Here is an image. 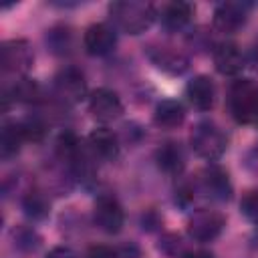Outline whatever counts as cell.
Wrapping results in <instances>:
<instances>
[{"label": "cell", "mask_w": 258, "mask_h": 258, "mask_svg": "<svg viewBox=\"0 0 258 258\" xmlns=\"http://www.w3.org/2000/svg\"><path fill=\"white\" fill-rule=\"evenodd\" d=\"M109 14L121 30L129 34H139V32H145L153 24L157 10L151 2L119 0V2L109 4Z\"/></svg>", "instance_id": "6da1fadb"}, {"label": "cell", "mask_w": 258, "mask_h": 258, "mask_svg": "<svg viewBox=\"0 0 258 258\" xmlns=\"http://www.w3.org/2000/svg\"><path fill=\"white\" fill-rule=\"evenodd\" d=\"M228 109L236 123L250 125L258 121V83L238 79L228 91Z\"/></svg>", "instance_id": "7a4b0ae2"}, {"label": "cell", "mask_w": 258, "mask_h": 258, "mask_svg": "<svg viewBox=\"0 0 258 258\" xmlns=\"http://www.w3.org/2000/svg\"><path fill=\"white\" fill-rule=\"evenodd\" d=\"M189 145H191L194 153L200 155L202 159L216 161L224 155V151L228 147V139L216 123L204 121L194 127V131L189 135Z\"/></svg>", "instance_id": "3957f363"}, {"label": "cell", "mask_w": 258, "mask_h": 258, "mask_svg": "<svg viewBox=\"0 0 258 258\" xmlns=\"http://www.w3.org/2000/svg\"><path fill=\"white\" fill-rule=\"evenodd\" d=\"M226 226V218L222 212L218 210H210V208H202L198 212H194L187 220V234L196 240V242H212L214 238L220 236V232Z\"/></svg>", "instance_id": "277c9868"}, {"label": "cell", "mask_w": 258, "mask_h": 258, "mask_svg": "<svg viewBox=\"0 0 258 258\" xmlns=\"http://www.w3.org/2000/svg\"><path fill=\"white\" fill-rule=\"evenodd\" d=\"M34 62L32 46L24 38H12L6 40L0 48V64L4 73H26Z\"/></svg>", "instance_id": "5b68a950"}, {"label": "cell", "mask_w": 258, "mask_h": 258, "mask_svg": "<svg viewBox=\"0 0 258 258\" xmlns=\"http://www.w3.org/2000/svg\"><path fill=\"white\" fill-rule=\"evenodd\" d=\"M93 222L105 234L121 232L125 216H123V208L117 202V198H113L109 194L99 196L97 202H95V208H93Z\"/></svg>", "instance_id": "8992f818"}, {"label": "cell", "mask_w": 258, "mask_h": 258, "mask_svg": "<svg viewBox=\"0 0 258 258\" xmlns=\"http://www.w3.org/2000/svg\"><path fill=\"white\" fill-rule=\"evenodd\" d=\"M89 113L99 123H111L121 117L123 103L115 91L101 87V89H95L89 97Z\"/></svg>", "instance_id": "52a82bcc"}, {"label": "cell", "mask_w": 258, "mask_h": 258, "mask_svg": "<svg viewBox=\"0 0 258 258\" xmlns=\"http://www.w3.org/2000/svg\"><path fill=\"white\" fill-rule=\"evenodd\" d=\"M117 44V32L107 22H95L91 24L83 34V46L93 56L109 54Z\"/></svg>", "instance_id": "ba28073f"}, {"label": "cell", "mask_w": 258, "mask_h": 258, "mask_svg": "<svg viewBox=\"0 0 258 258\" xmlns=\"http://www.w3.org/2000/svg\"><path fill=\"white\" fill-rule=\"evenodd\" d=\"M54 91H56V95L62 101H67V103H79L87 95L85 75L79 69H75V67L62 69L54 77Z\"/></svg>", "instance_id": "9c48e42d"}, {"label": "cell", "mask_w": 258, "mask_h": 258, "mask_svg": "<svg viewBox=\"0 0 258 258\" xmlns=\"http://www.w3.org/2000/svg\"><path fill=\"white\" fill-rule=\"evenodd\" d=\"M248 4L246 2H222L214 10V26L220 32H236L246 24Z\"/></svg>", "instance_id": "30bf717a"}, {"label": "cell", "mask_w": 258, "mask_h": 258, "mask_svg": "<svg viewBox=\"0 0 258 258\" xmlns=\"http://www.w3.org/2000/svg\"><path fill=\"white\" fill-rule=\"evenodd\" d=\"M214 64L220 75L234 77V75L242 73V69H244V54L236 42L224 40V42L216 44V48H214Z\"/></svg>", "instance_id": "8fae6325"}, {"label": "cell", "mask_w": 258, "mask_h": 258, "mask_svg": "<svg viewBox=\"0 0 258 258\" xmlns=\"http://www.w3.org/2000/svg\"><path fill=\"white\" fill-rule=\"evenodd\" d=\"M185 97L198 111H210L216 103V85L208 75H198L185 85Z\"/></svg>", "instance_id": "7c38bea8"}, {"label": "cell", "mask_w": 258, "mask_h": 258, "mask_svg": "<svg viewBox=\"0 0 258 258\" xmlns=\"http://www.w3.org/2000/svg\"><path fill=\"white\" fill-rule=\"evenodd\" d=\"M89 147L95 157L105 161H113L119 155V139L107 127H97L89 133Z\"/></svg>", "instance_id": "4fadbf2b"}, {"label": "cell", "mask_w": 258, "mask_h": 258, "mask_svg": "<svg viewBox=\"0 0 258 258\" xmlns=\"http://www.w3.org/2000/svg\"><path fill=\"white\" fill-rule=\"evenodd\" d=\"M194 16V6L189 2H167L161 6L159 10V18H161V24L167 28V30H181L183 26L189 24Z\"/></svg>", "instance_id": "5bb4252c"}, {"label": "cell", "mask_w": 258, "mask_h": 258, "mask_svg": "<svg viewBox=\"0 0 258 258\" xmlns=\"http://www.w3.org/2000/svg\"><path fill=\"white\" fill-rule=\"evenodd\" d=\"M204 187L208 191V196L212 200H218V202H226L232 198V183H230V177H228V171L218 167V165H212L206 169L204 173Z\"/></svg>", "instance_id": "9a60e30c"}, {"label": "cell", "mask_w": 258, "mask_h": 258, "mask_svg": "<svg viewBox=\"0 0 258 258\" xmlns=\"http://www.w3.org/2000/svg\"><path fill=\"white\" fill-rule=\"evenodd\" d=\"M185 119V109L179 101L175 99H163L155 105V111H153V121L157 127L161 129H175L183 123Z\"/></svg>", "instance_id": "2e32d148"}, {"label": "cell", "mask_w": 258, "mask_h": 258, "mask_svg": "<svg viewBox=\"0 0 258 258\" xmlns=\"http://www.w3.org/2000/svg\"><path fill=\"white\" fill-rule=\"evenodd\" d=\"M149 56L157 64V69H161L169 75H181L189 64V58L183 52H179L175 48H169V46H159V48L151 50Z\"/></svg>", "instance_id": "e0dca14e"}, {"label": "cell", "mask_w": 258, "mask_h": 258, "mask_svg": "<svg viewBox=\"0 0 258 258\" xmlns=\"http://www.w3.org/2000/svg\"><path fill=\"white\" fill-rule=\"evenodd\" d=\"M155 161H157V167L167 173V175H179L183 165H185V159H183V151L177 143L173 141H167L163 143L157 151H155Z\"/></svg>", "instance_id": "ac0fdd59"}, {"label": "cell", "mask_w": 258, "mask_h": 258, "mask_svg": "<svg viewBox=\"0 0 258 258\" xmlns=\"http://www.w3.org/2000/svg\"><path fill=\"white\" fill-rule=\"evenodd\" d=\"M24 141H26V137H24V131H22L20 121L6 123L2 127V133H0V153H2V157L16 155L18 149H20V145Z\"/></svg>", "instance_id": "d6986e66"}, {"label": "cell", "mask_w": 258, "mask_h": 258, "mask_svg": "<svg viewBox=\"0 0 258 258\" xmlns=\"http://www.w3.org/2000/svg\"><path fill=\"white\" fill-rule=\"evenodd\" d=\"M4 97H6V99L12 97V99L18 101V103H34V101H38V97H40V87H38L36 81L28 79V77H22V79H18V81L4 93Z\"/></svg>", "instance_id": "ffe728a7"}, {"label": "cell", "mask_w": 258, "mask_h": 258, "mask_svg": "<svg viewBox=\"0 0 258 258\" xmlns=\"http://www.w3.org/2000/svg\"><path fill=\"white\" fill-rule=\"evenodd\" d=\"M56 153L60 159L69 161V163H77L81 159V143L77 139V135L73 131H64L58 135L56 139Z\"/></svg>", "instance_id": "44dd1931"}, {"label": "cell", "mask_w": 258, "mask_h": 258, "mask_svg": "<svg viewBox=\"0 0 258 258\" xmlns=\"http://www.w3.org/2000/svg\"><path fill=\"white\" fill-rule=\"evenodd\" d=\"M22 206H24L26 216H30L32 220H42V218H46L48 212H50V202H48V198H46L44 194H40V191H30V194H26Z\"/></svg>", "instance_id": "7402d4cb"}, {"label": "cell", "mask_w": 258, "mask_h": 258, "mask_svg": "<svg viewBox=\"0 0 258 258\" xmlns=\"http://www.w3.org/2000/svg\"><path fill=\"white\" fill-rule=\"evenodd\" d=\"M20 125H22L26 141H34V143L42 141V137L46 133V127H44V123L38 117H26L24 121H20Z\"/></svg>", "instance_id": "603a6c76"}, {"label": "cell", "mask_w": 258, "mask_h": 258, "mask_svg": "<svg viewBox=\"0 0 258 258\" xmlns=\"http://www.w3.org/2000/svg\"><path fill=\"white\" fill-rule=\"evenodd\" d=\"M46 40L50 42L54 52H64L71 46V32L64 26H56L46 34Z\"/></svg>", "instance_id": "cb8c5ba5"}, {"label": "cell", "mask_w": 258, "mask_h": 258, "mask_svg": "<svg viewBox=\"0 0 258 258\" xmlns=\"http://www.w3.org/2000/svg\"><path fill=\"white\" fill-rule=\"evenodd\" d=\"M14 244H16L18 250L34 252L38 248V236L30 228H20L18 232H14Z\"/></svg>", "instance_id": "d4e9b609"}, {"label": "cell", "mask_w": 258, "mask_h": 258, "mask_svg": "<svg viewBox=\"0 0 258 258\" xmlns=\"http://www.w3.org/2000/svg\"><path fill=\"white\" fill-rule=\"evenodd\" d=\"M240 210H242V214H244L252 224L258 226V189H250V191L242 198Z\"/></svg>", "instance_id": "484cf974"}, {"label": "cell", "mask_w": 258, "mask_h": 258, "mask_svg": "<svg viewBox=\"0 0 258 258\" xmlns=\"http://www.w3.org/2000/svg\"><path fill=\"white\" fill-rule=\"evenodd\" d=\"M87 258H119V252L113 250L111 246L97 244V246H91V248H89Z\"/></svg>", "instance_id": "4316f807"}, {"label": "cell", "mask_w": 258, "mask_h": 258, "mask_svg": "<svg viewBox=\"0 0 258 258\" xmlns=\"http://www.w3.org/2000/svg\"><path fill=\"white\" fill-rule=\"evenodd\" d=\"M44 258H77V254H75V250L69 248V246H56V248H52Z\"/></svg>", "instance_id": "83f0119b"}, {"label": "cell", "mask_w": 258, "mask_h": 258, "mask_svg": "<svg viewBox=\"0 0 258 258\" xmlns=\"http://www.w3.org/2000/svg\"><path fill=\"white\" fill-rule=\"evenodd\" d=\"M183 258H214V256L206 250H194V252H185Z\"/></svg>", "instance_id": "f1b7e54d"}, {"label": "cell", "mask_w": 258, "mask_h": 258, "mask_svg": "<svg viewBox=\"0 0 258 258\" xmlns=\"http://www.w3.org/2000/svg\"><path fill=\"white\" fill-rule=\"evenodd\" d=\"M252 62L258 67V40H256L254 46H252Z\"/></svg>", "instance_id": "f546056e"}]
</instances>
